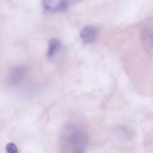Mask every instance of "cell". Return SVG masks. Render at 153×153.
I'll return each instance as SVG.
<instances>
[{
    "label": "cell",
    "mask_w": 153,
    "mask_h": 153,
    "mask_svg": "<svg viewBox=\"0 0 153 153\" xmlns=\"http://www.w3.org/2000/svg\"><path fill=\"white\" fill-rule=\"evenodd\" d=\"M97 36V28L93 25H88L82 30L80 37L82 40L86 44L93 43Z\"/></svg>",
    "instance_id": "3"
},
{
    "label": "cell",
    "mask_w": 153,
    "mask_h": 153,
    "mask_svg": "<svg viewBox=\"0 0 153 153\" xmlns=\"http://www.w3.org/2000/svg\"><path fill=\"white\" fill-rule=\"evenodd\" d=\"M27 73H28V69L25 66L14 67L9 72L8 77H7L9 84L14 86L20 85L26 78Z\"/></svg>",
    "instance_id": "2"
},
{
    "label": "cell",
    "mask_w": 153,
    "mask_h": 153,
    "mask_svg": "<svg viewBox=\"0 0 153 153\" xmlns=\"http://www.w3.org/2000/svg\"><path fill=\"white\" fill-rule=\"evenodd\" d=\"M88 135L76 125H70L64 129L62 144L66 153H85L88 146Z\"/></svg>",
    "instance_id": "1"
},
{
    "label": "cell",
    "mask_w": 153,
    "mask_h": 153,
    "mask_svg": "<svg viewBox=\"0 0 153 153\" xmlns=\"http://www.w3.org/2000/svg\"><path fill=\"white\" fill-rule=\"evenodd\" d=\"M61 49V43L57 39H52L49 43L47 56L49 58H52L55 56Z\"/></svg>",
    "instance_id": "5"
},
{
    "label": "cell",
    "mask_w": 153,
    "mask_h": 153,
    "mask_svg": "<svg viewBox=\"0 0 153 153\" xmlns=\"http://www.w3.org/2000/svg\"><path fill=\"white\" fill-rule=\"evenodd\" d=\"M152 32L151 31H146L143 34V43L145 48H147V51L152 52Z\"/></svg>",
    "instance_id": "6"
},
{
    "label": "cell",
    "mask_w": 153,
    "mask_h": 153,
    "mask_svg": "<svg viewBox=\"0 0 153 153\" xmlns=\"http://www.w3.org/2000/svg\"><path fill=\"white\" fill-rule=\"evenodd\" d=\"M6 152L7 153H18V149L16 145L13 143H7L6 146Z\"/></svg>",
    "instance_id": "8"
},
{
    "label": "cell",
    "mask_w": 153,
    "mask_h": 153,
    "mask_svg": "<svg viewBox=\"0 0 153 153\" xmlns=\"http://www.w3.org/2000/svg\"><path fill=\"white\" fill-rule=\"evenodd\" d=\"M81 0H63L62 8H61V10H64V9L67 8L70 6L76 4V3H78Z\"/></svg>",
    "instance_id": "7"
},
{
    "label": "cell",
    "mask_w": 153,
    "mask_h": 153,
    "mask_svg": "<svg viewBox=\"0 0 153 153\" xmlns=\"http://www.w3.org/2000/svg\"><path fill=\"white\" fill-rule=\"evenodd\" d=\"M63 0H43V6L46 10L55 11L61 10Z\"/></svg>",
    "instance_id": "4"
}]
</instances>
